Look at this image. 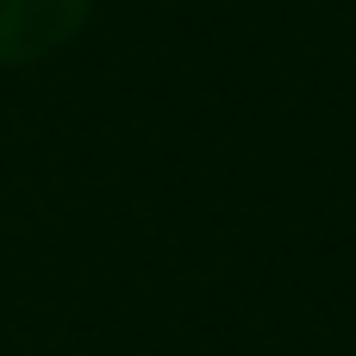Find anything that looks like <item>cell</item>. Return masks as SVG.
Instances as JSON below:
<instances>
[{"label": "cell", "mask_w": 356, "mask_h": 356, "mask_svg": "<svg viewBox=\"0 0 356 356\" xmlns=\"http://www.w3.org/2000/svg\"><path fill=\"white\" fill-rule=\"evenodd\" d=\"M88 25V0H0V69L56 56Z\"/></svg>", "instance_id": "cell-1"}]
</instances>
